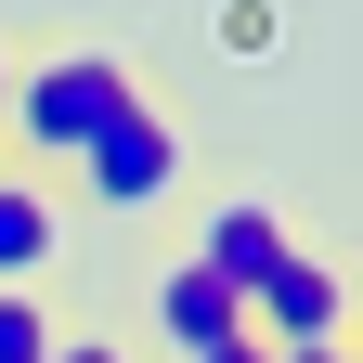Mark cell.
<instances>
[{"label": "cell", "mask_w": 363, "mask_h": 363, "mask_svg": "<svg viewBox=\"0 0 363 363\" xmlns=\"http://www.w3.org/2000/svg\"><path fill=\"white\" fill-rule=\"evenodd\" d=\"M65 286H0V363H52V337H65Z\"/></svg>", "instance_id": "7"}, {"label": "cell", "mask_w": 363, "mask_h": 363, "mask_svg": "<svg viewBox=\"0 0 363 363\" xmlns=\"http://www.w3.org/2000/svg\"><path fill=\"white\" fill-rule=\"evenodd\" d=\"M298 220H311V208L286 195V182H259V169H208L195 195H182L169 247L195 259V272H220V286L259 311V286H272V272H286V247H298Z\"/></svg>", "instance_id": "3"}, {"label": "cell", "mask_w": 363, "mask_h": 363, "mask_svg": "<svg viewBox=\"0 0 363 363\" xmlns=\"http://www.w3.org/2000/svg\"><path fill=\"white\" fill-rule=\"evenodd\" d=\"M272 363H363V350H350V337H325V350H272Z\"/></svg>", "instance_id": "10"}, {"label": "cell", "mask_w": 363, "mask_h": 363, "mask_svg": "<svg viewBox=\"0 0 363 363\" xmlns=\"http://www.w3.org/2000/svg\"><path fill=\"white\" fill-rule=\"evenodd\" d=\"M52 363H156V350L130 337V311H117V298H78V311H65V337H52Z\"/></svg>", "instance_id": "8"}, {"label": "cell", "mask_w": 363, "mask_h": 363, "mask_svg": "<svg viewBox=\"0 0 363 363\" xmlns=\"http://www.w3.org/2000/svg\"><path fill=\"white\" fill-rule=\"evenodd\" d=\"M0 78H13V26H0Z\"/></svg>", "instance_id": "13"}, {"label": "cell", "mask_w": 363, "mask_h": 363, "mask_svg": "<svg viewBox=\"0 0 363 363\" xmlns=\"http://www.w3.org/2000/svg\"><path fill=\"white\" fill-rule=\"evenodd\" d=\"M65 272H78V195H65V169L0 156V286H65Z\"/></svg>", "instance_id": "6"}, {"label": "cell", "mask_w": 363, "mask_h": 363, "mask_svg": "<svg viewBox=\"0 0 363 363\" xmlns=\"http://www.w3.org/2000/svg\"><path fill=\"white\" fill-rule=\"evenodd\" d=\"M272 26H286L272 0H234V13H220V39H234V65H259V39H272Z\"/></svg>", "instance_id": "9"}, {"label": "cell", "mask_w": 363, "mask_h": 363, "mask_svg": "<svg viewBox=\"0 0 363 363\" xmlns=\"http://www.w3.org/2000/svg\"><path fill=\"white\" fill-rule=\"evenodd\" d=\"M156 91V52L130 26H13V78H0V156L78 169L104 130Z\"/></svg>", "instance_id": "1"}, {"label": "cell", "mask_w": 363, "mask_h": 363, "mask_svg": "<svg viewBox=\"0 0 363 363\" xmlns=\"http://www.w3.org/2000/svg\"><path fill=\"white\" fill-rule=\"evenodd\" d=\"M350 350H363V286H350Z\"/></svg>", "instance_id": "12"}, {"label": "cell", "mask_w": 363, "mask_h": 363, "mask_svg": "<svg viewBox=\"0 0 363 363\" xmlns=\"http://www.w3.org/2000/svg\"><path fill=\"white\" fill-rule=\"evenodd\" d=\"M350 286H363V234L298 220V247H286V272L259 286L247 337H259V350H325V337H350Z\"/></svg>", "instance_id": "5"}, {"label": "cell", "mask_w": 363, "mask_h": 363, "mask_svg": "<svg viewBox=\"0 0 363 363\" xmlns=\"http://www.w3.org/2000/svg\"><path fill=\"white\" fill-rule=\"evenodd\" d=\"M208 363H272V350H259V337H234V350H208Z\"/></svg>", "instance_id": "11"}, {"label": "cell", "mask_w": 363, "mask_h": 363, "mask_svg": "<svg viewBox=\"0 0 363 363\" xmlns=\"http://www.w3.org/2000/svg\"><path fill=\"white\" fill-rule=\"evenodd\" d=\"M117 311H130V337H143L156 363H208V350H234L247 337V298L220 286V272H195L169 234L130 259V286H117Z\"/></svg>", "instance_id": "4"}, {"label": "cell", "mask_w": 363, "mask_h": 363, "mask_svg": "<svg viewBox=\"0 0 363 363\" xmlns=\"http://www.w3.org/2000/svg\"><path fill=\"white\" fill-rule=\"evenodd\" d=\"M195 182H208V117L182 104V91H143V104L65 169V195H78V234H169Z\"/></svg>", "instance_id": "2"}]
</instances>
